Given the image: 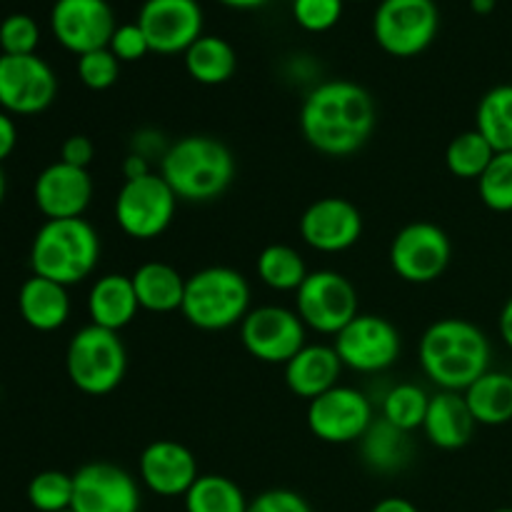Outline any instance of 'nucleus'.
I'll list each match as a JSON object with an SVG mask.
<instances>
[{
  "label": "nucleus",
  "mask_w": 512,
  "mask_h": 512,
  "mask_svg": "<svg viewBox=\"0 0 512 512\" xmlns=\"http://www.w3.org/2000/svg\"><path fill=\"white\" fill-rule=\"evenodd\" d=\"M375 100L353 80H328L310 90L300 110L303 138L330 158L353 155L375 130Z\"/></svg>",
  "instance_id": "obj_1"
},
{
  "label": "nucleus",
  "mask_w": 512,
  "mask_h": 512,
  "mask_svg": "<svg viewBox=\"0 0 512 512\" xmlns=\"http://www.w3.org/2000/svg\"><path fill=\"white\" fill-rule=\"evenodd\" d=\"M420 368L440 390L463 393L490 370V343L463 318H443L420 338Z\"/></svg>",
  "instance_id": "obj_2"
},
{
  "label": "nucleus",
  "mask_w": 512,
  "mask_h": 512,
  "mask_svg": "<svg viewBox=\"0 0 512 512\" xmlns=\"http://www.w3.org/2000/svg\"><path fill=\"white\" fill-rule=\"evenodd\" d=\"M160 175L178 200L208 203L220 198L235 178V158L225 143L210 135H188L160 158Z\"/></svg>",
  "instance_id": "obj_3"
},
{
  "label": "nucleus",
  "mask_w": 512,
  "mask_h": 512,
  "mask_svg": "<svg viewBox=\"0 0 512 512\" xmlns=\"http://www.w3.org/2000/svg\"><path fill=\"white\" fill-rule=\"evenodd\" d=\"M100 260V238L93 225L83 218L45 220L30 245L33 275L53 283H83Z\"/></svg>",
  "instance_id": "obj_4"
},
{
  "label": "nucleus",
  "mask_w": 512,
  "mask_h": 512,
  "mask_svg": "<svg viewBox=\"0 0 512 512\" xmlns=\"http://www.w3.org/2000/svg\"><path fill=\"white\" fill-rule=\"evenodd\" d=\"M180 313L198 330H228L250 313V285L243 273L225 265H210L185 280Z\"/></svg>",
  "instance_id": "obj_5"
},
{
  "label": "nucleus",
  "mask_w": 512,
  "mask_h": 512,
  "mask_svg": "<svg viewBox=\"0 0 512 512\" xmlns=\"http://www.w3.org/2000/svg\"><path fill=\"white\" fill-rule=\"evenodd\" d=\"M65 370L68 378L80 393L108 395L123 383L128 370V353L123 340L113 330L85 325L70 338L68 353H65Z\"/></svg>",
  "instance_id": "obj_6"
},
{
  "label": "nucleus",
  "mask_w": 512,
  "mask_h": 512,
  "mask_svg": "<svg viewBox=\"0 0 512 512\" xmlns=\"http://www.w3.org/2000/svg\"><path fill=\"white\" fill-rule=\"evenodd\" d=\"M435 0H380L373 15L375 43L393 58H415L438 38Z\"/></svg>",
  "instance_id": "obj_7"
},
{
  "label": "nucleus",
  "mask_w": 512,
  "mask_h": 512,
  "mask_svg": "<svg viewBox=\"0 0 512 512\" xmlns=\"http://www.w3.org/2000/svg\"><path fill=\"white\" fill-rule=\"evenodd\" d=\"M175 208L178 195L165 183L163 175L150 173L145 178L125 180L115 198V220L128 238L153 240L170 228Z\"/></svg>",
  "instance_id": "obj_8"
},
{
  "label": "nucleus",
  "mask_w": 512,
  "mask_h": 512,
  "mask_svg": "<svg viewBox=\"0 0 512 512\" xmlns=\"http://www.w3.org/2000/svg\"><path fill=\"white\" fill-rule=\"evenodd\" d=\"M295 313L315 333L338 335L358 315V290L335 270L308 273L295 290Z\"/></svg>",
  "instance_id": "obj_9"
},
{
  "label": "nucleus",
  "mask_w": 512,
  "mask_h": 512,
  "mask_svg": "<svg viewBox=\"0 0 512 512\" xmlns=\"http://www.w3.org/2000/svg\"><path fill=\"white\" fill-rule=\"evenodd\" d=\"M453 245L448 233L435 223H410L390 243V265L405 283L428 285L448 270Z\"/></svg>",
  "instance_id": "obj_10"
},
{
  "label": "nucleus",
  "mask_w": 512,
  "mask_h": 512,
  "mask_svg": "<svg viewBox=\"0 0 512 512\" xmlns=\"http://www.w3.org/2000/svg\"><path fill=\"white\" fill-rule=\"evenodd\" d=\"M243 348L260 363L288 365L305 348V323L295 310L263 305L240 323Z\"/></svg>",
  "instance_id": "obj_11"
},
{
  "label": "nucleus",
  "mask_w": 512,
  "mask_h": 512,
  "mask_svg": "<svg viewBox=\"0 0 512 512\" xmlns=\"http://www.w3.org/2000/svg\"><path fill=\"white\" fill-rule=\"evenodd\" d=\"M343 368L355 373H383L400 358V333L380 315H355L333 343Z\"/></svg>",
  "instance_id": "obj_12"
},
{
  "label": "nucleus",
  "mask_w": 512,
  "mask_h": 512,
  "mask_svg": "<svg viewBox=\"0 0 512 512\" xmlns=\"http://www.w3.org/2000/svg\"><path fill=\"white\" fill-rule=\"evenodd\" d=\"M58 78L38 55H0V108L8 115H38L53 105Z\"/></svg>",
  "instance_id": "obj_13"
},
{
  "label": "nucleus",
  "mask_w": 512,
  "mask_h": 512,
  "mask_svg": "<svg viewBox=\"0 0 512 512\" xmlns=\"http://www.w3.org/2000/svg\"><path fill=\"white\" fill-rule=\"evenodd\" d=\"M373 425V405L360 390L335 385L308 405V428L318 440L348 445L363 438Z\"/></svg>",
  "instance_id": "obj_14"
},
{
  "label": "nucleus",
  "mask_w": 512,
  "mask_h": 512,
  "mask_svg": "<svg viewBox=\"0 0 512 512\" xmlns=\"http://www.w3.org/2000/svg\"><path fill=\"white\" fill-rule=\"evenodd\" d=\"M50 28L65 50L85 55L108 48L118 23L108 0H55Z\"/></svg>",
  "instance_id": "obj_15"
},
{
  "label": "nucleus",
  "mask_w": 512,
  "mask_h": 512,
  "mask_svg": "<svg viewBox=\"0 0 512 512\" xmlns=\"http://www.w3.org/2000/svg\"><path fill=\"white\" fill-rule=\"evenodd\" d=\"M135 23L153 53L178 55L203 35V8L198 0H145Z\"/></svg>",
  "instance_id": "obj_16"
},
{
  "label": "nucleus",
  "mask_w": 512,
  "mask_h": 512,
  "mask_svg": "<svg viewBox=\"0 0 512 512\" xmlns=\"http://www.w3.org/2000/svg\"><path fill=\"white\" fill-rule=\"evenodd\" d=\"M73 512H140L133 475L113 463H88L73 473Z\"/></svg>",
  "instance_id": "obj_17"
},
{
  "label": "nucleus",
  "mask_w": 512,
  "mask_h": 512,
  "mask_svg": "<svg viewBox=\"0 0 512 512\" xmlns=\"http://www.w3.org/2000/svg\"><path fill=\"white\" fill-rule=\"evenodd\" d=\"M363 235V215L345 198L315 200L300 218V238L318 253H345Z\"/></svg>",
  "instance_id": "obj_18"
},
{
  "label": "nucleus",
  "mask_w": 512,
  "mask_h": 512,
  "mask_svg": "<svg viewBox=\"0 0 512 512\" xmlns=\"http://www.w3.org/2000/svg\"><path fill=\"white\" fill-rule=\"evenodd\" d=\"M33 198L45 220L83 218L93 200V178L85 168L58 160L35 178Z\"/></svg>",
  "instance_id": "obj_19"
},
{
  "label": "nucleus",
  "mask_w": 512,
  "mask_h": 512,
  "mask_svg": "<svg viewBox=\"0 0 512 512\" xmlns=\"http://www.w3.org/2000/svg\"><path fill=\"white\" fill-rule=\"evenodd\" d=\"M140 478L150 493L160 498H178L200 478L193 450L178 440H155L140 455Z\"/></svg>",
  "instance_id": "obj_20"
},
{
  "label": "nucleus",
  "mask_w": 512,
  "mask_h": 512,
  "mask_svg": "<svg viewBox=\"0 0 512 512\" xmlns=\"http://www.w3.org/2000/svg\"><path fill=\"white\" fill-rule=\"evenodd\" d=\"M475 418L465 403L463 393L453 390H440L430 395L428 415H425L423 433L435 448L440 450H460L473 440Z\"/></svg>",
  "instance_id": "obj_21"
},
{
  "label": "nucleus",
  "mask_w": 512,
  "mask_h": 512,
  "mask_svg": "<svg viewBox=\"0 0 512 512\" xmlns=\"http://www.w3.org/2000/svg\"><path fill=\"white\" fill-rule=\"evenodd\" d=\"M340 373H343V363H340L333 345H305L285 365V383H288L290 393L310 403L318 395L340 385Z\"/></svg>",
  "instance_id": "obj_22"
},
{
  "label": "nucleus",
  "mask_w": 512,
  "mask_h": 512,
  "mask_svg": "<svg viewBox=\"0 0 512 512\" xmlns=\"http://www.w3.org/2000/svg\"><path fill=\"white\" fill-rule=\"evenodd\" d=\"M140 303L135 295L133 278L130 275L110 273L93 283L88 295V315L90 323L98 328L120 333L125 325H130L138 315Z\"/></svg>",
  "instance_id": "obj_23"
},
{
  "label": "nucleus",
  "mask_w": 512,
  "mask_h": 512,
  "mask_svg": "<svg viewBox=\"0 0 512 512\" xmlns=\"http://www.w3.org/2000/svg\"><path fill=\"white\" fill-rule=\"evenodd\" d=\"M18 310L20 318L33 330L53 333V330L63 328L70 318L68 288L48 278H40V275H33V278L20 285Z\"/></svg>",
  "instance_id": "obj_24"
},
{
  "label": "nucleus",
  "mask_w": 512,
  "mask_h": 512,
  "mask_svg": "<svg viewBox=\"0 0 512 512\" xmlns=\"http://www.w3.org/2000/svg\"><path fill=\"white\" fill-rule=\"evenodd\" d=\"M133 288L138 295L140 308L148 313H175L183 308L185 280L173 265L168 263H143L133 275Z\"/></svg>",
  "instance_id": "obj_25"
},
{
  "label": "nucleus",
  "mask_w": 512,
  "mask_h": 512,
  "mask_svg": "<svg viewBox=\"0 0 512 512\" xmlns=\"http://www.w3.org/2000/svg\"><path fill=\"white\" fill-rule=\"evenodd\" d=\"M463 398L478 425L498 428V425L510 423L512 375L503 373V370H488L468 390H463Z\"/></svg>",
  "instance_id": "obj_26"
},
{
  "label": "nucleus",
  "mask_w": 512,
  "mask_h": 512,
  "mask_svg": "<svg viewBox=\"0 0 512 512\" xmlns=\"http://www.w3.org/2000/svg\"><path fill=\"white\" fill-rule=\"evenodd\" d=\"M183 55L185 70L200 85H223L238 70L235 48L218 35H200Z\"/></svg>",
  "instance_id": "obj_27"
},
{
  "label": "nucleus",
  "mask_w": 512,
  "mask_h": 512,
  "mask_svg": "<svg viewBox=\"0 0 512 512\" xmlns=\"http://www.w3.org/2000/svg\"><path fill=\"white\" fill-rule=\"evenodd\" d=\"M475 130L495 153H512V85H495L480 98Z\"/></svg>",
  "instance_id": "obj_28"
},
{
  "label": "nucleus",
  "mask_w": 512,
  "mask_h": 512,
  "mask_svg": "<svg viewBox=\"0 0 512 512\" xmlns=\"http://www.w3.org/2000/svg\"><path fill=\"white\" fill-rule=\"evenodd\" d=\"M360 443H363L365 465L373 468L375 473H395V470L403 468L410 458L408 433L393 428V425L383 418H380L378 423L373 420V425H370L368 433L360 438Z\"/></svg>",
  "instance_id": "obj_29"
},
{
  "label": "nucleus",
  "mask_w": 512,
  "mask_h": 512,
  "mask_svg": "<svg viewBox=\"0 0 512 512\" xmlns=\"http://www.w3.org/2000/svg\"><path fill=\"white\" fill-rule=\"evenodd\" d=\"M255 270H258V278L268 288L278 290V293H295L308 278L303 255L283 243L263 248V253L258 255V263H255Z\"/></svg>",
  "instance_id": "obj_30"
},
{
  "label": "nucleus",
  "mask_w": 512,
  "mask_h": 512,
  "mask_svg": "<svg viewBox=\"0 0 512 512\" xmlns=\"http://www.w3.org/2000/svg\"><path fill=\"white\" fill-rule=\"evenodd\" d=\"M185 512H248V500L235 480L200 475L185 493Z\"/></svg>",
  "instance_id": "obj_31"
},
{
  "label": "nucleus",
  "mask_w": 512,
  "mask_h": 512,
  "mask_svg": "<svg viewBox=\"0 0 512 512\" xmlns=\"http://www.w3.org/2000/svg\"><path fill=\"white\" fill-rule=\"evenodd\" d=\"M495 150L478 130H465V133L455 135L445 150V165L450 173L460 180H480V175L488 170L493 163Z\"/></svg>",
  "instance_id": "obj_32"
},
{
  "label": "nucleus",
  "mask_w": 512,
  "mask_h": 512,
  "mask_svg": "<svg viewBox=\"0 0 512 512\" xmlns=\"http://www.w3.org/2000/svg\"><path fill=\"white\" fill-rule=\"evenodd\" d=\"M430 395L420 385L400 383L390 388L383 398V420H388L393 428L403 433L423 428L425 415H428Z\"/></svg>",
  "instance_id": "obj_33"
},
{
  "label": "nucleus",
  "mask_w": 512,
  "mask_h": 512,
  "mask_svg": "<svg viewBox=\"0 0 512 512\" xmlns=\"http://www.w3.org/2000/svg\"><path fill=\"white\" fill-rule=\"evenodd\" d=\"M28 503L38 512H63L73 508V475L43 470L28 483Z\"/></svg>",
  "instance_id": "obj_34"
},
{
  "label": "nucleus",
  "mask_w": 512,
  "mask_h": 512,
  "mask_svg": "<svg viewBox=\"0 0 512 512\" xmlns=\"http://www.w3.org/2000/svg\"><path fill=\"white\" fill-rule=\"evenodd\" d=\"M478 193L493 213H512V153H498L478 180Z\"/></svg>",
  "instance_id": "obj_35"
},
{
  "label": "nucleus",
  "mask_w": 512,
  "mask_h": 512,
  "mask_svg": "<svg viewBox=\"0 0 512 512\" xmlns=\"http://www.w3.org/2000/svg\"><path fill=\"white\" fill-rule=\"evenodd\" d=\"M78 78L90 90L113 88L120 78V60L115 58L110 48L78 55Z\"/></svg>",
  "instance_id": "obj_36"
},
{
  "label": "nucleus",
  "mask_w": 512,
  "mask_h": 512,
  "mask_svg": "<svg viewBox=\"0 0 512 512\" xmlns=\"http://www.w3.org/2000/svg\"><path fill=\"white\" fill-rule=\"evenodd\" d=\"M40 43V28L30 15L13 13L0 23L3 55H33Z\"/></svg>",
  "instance_id": "obj_37"
},
{
  "label": "nucleus",
  "mask_w": 512,
  "mask_h": 512,
  "mask_svg": "<svg viewBox=\"0 0 512 512\" xmlns=\"http://www.w3.org/2000/svg\"><path fill=\"white\" fill-rule=\"evenodd\" d=\"M345 0H293V18L308 33H325L338 25Z\"/></svg>",
  "instance_id": "obj_38"
},
{
  "label": "nucleus",
  "mask_w": 512,
  "mask_h": 512,
  "mask_svg": "<svg viewBox=\"0 0 512 512\" xmlns=\"http://www.w3.org/2000/svg\"><path fill=\"white\" fill-rule=\"evenodd\" d=\"M108 48L113 50V55L120 63H135V60H143L145 55L153 53L148 38H145L143 28L138 23L118 25L113 38H110Z\"/></svg>",
  "instance_id": "obj_39"
},
{
  "label": "nucleus",
  "mask_w": 512,
  "mask_h": 512,
  "mask_svg": "<svg viewBox=\"0 0 512 512\" xmlns=\"http://www.w3.org/2000/svg\"><path fill=\"white\" fill-rule=\"evenodd\" d=\"M248 512H313V508L295 490L273 488L260 493L255 500H250Z\"/></svg>",
  "instance_id": "obj_40"
},
{
  "label": "nucleus",
  "mask_w": 512,
  "mask_h": 512,
  "mask_svg": "<svg viewBox=\"0 0 512 512\" xmlns=\"http://www.w3.org/2000/svg\"><path fill=\"white\" fill-rule=\"evenodd\" d=\"M95 158V145L88 135H70L68 140L60 148V160L68 165H75V168H85L93 163Z\"/></svg>",
  "instance_id": "obj_41"
},
{
  "label": "nucleus",
  "mask_w": 512,
  "mask_h": 512,
  "mask_svg": "<svg viewBox=\"0 0 512 512\" xmlns=\"http://www.w3.org/2000/svg\"><path fill=\"white\" fill-rule=\"evenodd\" d=\"M15 145H18V128H15L13 118L5 110H0V163L13 155Z\"/></svg>",
  "instance_id": "obj_42"
},
{
  "label": "nucleus",
  "mask_w": 512,
  "mask_h": 512,
  "mask_svg": "<svg viewBox=\"0 0 512 512\" xmlns=\"http://www.w3.org/2000/svg\"><path fill=\"white\" fill-rule=\"evenodd\" d=\"M150 160L140 153H130L128 158L123 160V178L125 180H135V178H145L150 175Z\"/></svg>",
  "instance_id": "obj_43"
},
{
  "label": "nucleus",
  "mask_w": 512,
  "mask_h": 512,
  "mask_svg": "<svg viewBox=\"0 0 512 512\" xmlns=\"http://www.w3.org/2000/svg\"><path fill=\"white\" fill-rule=\"evenodd\" d=\"M370 512H418V508L405 498H385Z\"/></svg>",
  "instance_id": "obj_44"
},
{
  "label": "nucleus",
  "mask_w": 512,
  "mask_h": 512,
  "mask_svg": "<svg viewBox=\"0 0 512 512\" xmlns=\"http://www.w3.org/2000/svg\"><path fill=\"white\" fill-rule=\"evenodd\" d=\"M498 328H500V338H503V343L512 350V298L503 305V310H500Z\"/></svg>",
  "instance_id": "obj_45"
},
{
  "label": "nucleus",
  "mask_w": 512,
  "mask_h": 512,
  "mask_svg": "<svg viewBox=\"0 0 512 512\" xmlns=\"http://www.w3.org/2000/svg\"><path fill=\"white\" fill-rule=\"evenodd\" d=\"M223 5H228V8H238V10H253V8H263L265 3H270V0H220Z\"/></svg>",
  "instance_id": "obj_46"
},
{
  "label": "nucleus",
  "mask_w": 512,
  "mask_h": 512,
  "mask_svg": "<svg viewBox=\"0 0 512 512\" xmlns=\"http://www.w3.org/2000/svg\"><path fill=\"white\" fill-rule=\"evenodd\" d=\"M495 3H498V0H470V8L480 15H488V13H493Z\"/></svg>",
  "instance_id": "obj_47"
},
{
  "label": "nucleus",
  "mask_w": 512,
  "mask_h": 512,
  "mask_svg": "<svg viewBox=\"0 0 512 512\" xmlns=\"http://www.w3.org/2000/svg\"><path fill=\"white\" fill-rule=\"evenodd\" d=\"M3 198H5V175H3V168H0V205H3Z\"/></svg>",
  "instance_id": "obj_48"
},
{
  "label": "nucleus",
  "mask_w": 512,
  "mask_h": 512,
  "mask_svg": "<svg viewBox=\"0 0 512 512\" xmlns=\"http://www.w3.org/2000/svg\"><path fill=\"white\" fill-rule=\"evenodd\" d=\"M495 512H512V508H500V510H495Z\"/></svg>",
  "instance_id": "obj_49"
},
{
  "label": "nucleus",
  "mask_w": 512,
  "mask_h": 512,
  "mask_svg": "<svg viewBox=\"0 0 512 512\" xmlns=\"http://www.w3.org/2000/svg\"><path fill=\"white\" fill-rule=\"evenodd\" d=\"M63 512H73V510H63Z\"/></svg>",
  "instance_id": "obj_50"
}]
</instances>
